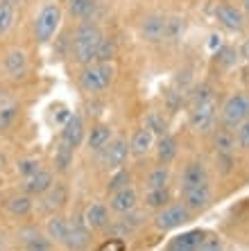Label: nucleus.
Returning <instances> with one entry per match:
<instances>
[{
    "label": "nucleus",
    "instance_id": "b1692460",
    "mask_svg": "<svg viewBox=\"0 0 249 251\" xmlns=\"http://www.w3.org/2000/svg\"><path fill=\"white\" fill-rule=\"evenodd\" d=\"M236 134H233L231 129H222L218 131L215 136V152L218 156H233L236 154Z\"/></svg>",
    "mask_w": 249,
    "mask_h": 251
},
{
    "label": "nucleus",
    "instance_id": "39448f33",
    "mask_svg": "<svg viewBox=\"0 0 249 251\" xmlns=\"http://www.w3.org/2000/svg\"><path fill=\"white\" fill-rule=\"evenodd\" d=\"M245 120H249V93L240 91V93H233L222 106V125L224 129L236 131Z\"/></svg>",
    "mask_w": 249,
    "mask_h": 251
},
{
    "label": "nucleus",
    "instance_id": "473e14b6",
    "mask_svg": "<svg viewBox=\"0 0 249 251\" xmlns=\"http://www.w3.org/2000/svg\"><path fill=\"white\" fill-rule=\"evenodd\" d=\"M132 186V175H129L125 168H118L116 172H113V176L109 179V186H107V190L109 193H116V190H122V188Z\"/></svg>",
    "mask_w": 249,
    "mask_h": 251
},
{
    "label": "nucleus",
    "instance_id": "412c9836",
    "mask_svg": "<svg viewBox=\"0 0 249 251\" xmlns=\"http://www.w3.org/2000/svg\"><path fill=\"white\" fill-rule=\"evenodd\" d=\"M66 201H68V188L64 183H53V188L43 193V208L46 210H59Z\"/></svg>",
    "mask_w": 249,
    "mask_h": 251
},
{
    "label": "nucleus",
    "instance_id": "f3484780",
    "mask_svg": "<svg viewBox=\"0 0 249 251\" xmlns=\"http://www.w3.org/2000/svg\"><path fill=\"white\" fill-rule=\"evenodd\" d=\"M53 183H55L53 172H48V170L41 168L36 175L28 176V179L23 181V190H25V195L34 197V195H43L46 190H50V188H53Z\"/></svg>",
    "mask_w": 249,
    "mask_h": 251
},
{
    "label": "nucleus",
    "instance_id": "4be33fe9",
    "mask_svg": "<svg viewBox=\"0 0 249 251\" xmlns=\"http://www.w3.org/2000/svg\"><path fill=\"white\" fill-rule=\"evenodd\" d=\"M68 228H70V222L66 220V217L53 215L50 220H48V224H46V235L53 240V242H66Z\"/></svg>",
    "mask_w": 249,
    "mask_h": 251
},
{
    "label": "nucleus",
    "instance_id": "4c0bfd02",
    "mask_svg": "<svg viewBox=\"0 0 249 251\" xmlns=\"http://www.w3.org/2000/svg\"><path fill=\"white\" fill-rule=\"evenodd\" d=\"M236 143H238V147L249 150V120H245V123L236 129Z\"/></svg>",
    "mask_w": 249,
    "mask_h": 251
},
{
    "label": "nucleus",
    "instance_id": "f257e3e1",
    "mask_svg": "<svg viewBox=\"0 0 249 251\" xmlns=\"http://www.w3.org/2000/svg\"><path fill=\"white\" fill-rule=\"evenodd\" d=\"M102 39H105L102 29L95 23H91V21H84L73 34V59L82 66L93 64Z\"/></svg>",
    "mask_w": 249,
    "mask_h": 251
},
{
    "label": "nucleus",
    "instance_id": "2eb2a0df",
    "mask_svg": "<svg viewBox=\"0 0 249 251\" xmlns=\"http://www.w3.org/2000/svg\"><path fill=\"white\" fill-rule=\"evenodd\" d=\"M88 240H91V228L84 224V220L70 222L68 235H66V242H64L70 251H84L88 247Z\"/></svg>",
    "mask_w": 249,
    "mask_h": 251
},
{
    "label": "nucleus",
    "instance_id": "a211bd4d",
    "mask_svg": "<svg viewBox=\"0 0 249 251\" xmlns=\"http://www.w3.org/2000/svg\"><path fill=\"white\" fill-rule=\"evenodd\" d=\"M154 143H157L154 131H152L150 127H140L138 131L132 136V140H129V150H132L134 156H145V154H150Z\"/></svg>",
    "mask_w": 249,
    "mask_h": 251
},
{
    "label": "nucleus",
    "instance_id": "c85d7f7f",
    "mask_svg": "<svg viewBox=\"0 0 249 251\" xmlns=\"http://www.w3.org/2000/svg\"><path fill=\"white\" fill-rule=\"evenodd\" d=\"M170 204V190L168 188H157V190H147L145 193V206L152 210H159Z\"/></svg>",
    "mask_w": 249,
    "mask_h": 251
},
{
    "label": "nucleus",
    "instance_id": "0eeeda50",
    "mask_svg": "<svg viewBox=\"0 0 249 251\" xmlns=\"http://www.w3.org/2000/svg\"><path fill=\"white\" fill-rule=\"evenodd\" d=\"M140 39L147 43H161L168 39V16L150 14L140 23Z\"/></svg>",
    "mask_w": 249,
    "mask_h": 251
},
{
    "label": "nucleus",
    "instance_id": "a878e982",
    "mask_svg": "<svg viewBox=\"0 0 249 251\" xmlns=\"http://www.w3.org/2000/svg\"><path fill=\"white\" fill-rule=\"evenodd\" d=\"M23 238L25 242V251H50L53 249V240L48 238V235H41L39 231H23Z\"/></svg>",
    "mask_w": 249,
    "mask_h": 251
},
{
    "label": "nucleus",
    "instance_id": "ea45409f",
    "mask_svg": "<svg viewBox=\"0 0 249 251\" xmlns=\"http://www.w3.org/2000/svg\"><path fill=\"white\" fill-rule=\"evenodd\" d=\"M5 2H9V5H14L16 9H21V5H23L25 0H5Z\"/></svg>",
    "mask_w": 249,
    "mask_h": 251
},
{
    "label": "nucleus",
    "instance_id": "f704fd0d",
    "mask_svg": "<svg viewBox=\"0 0 249 251\" xmlns=\"http://www.w3.org/2000/svg\"><path fill=\"white\" fill-rule=\"evenodd\" d=\"M113 52H116V46H113V41L111 39H102V43H100L98 48V54H95V61H111L113 59Z\"/></svg>",
    "mask_w": 249,
    "mask_h": 251
},
{
    "label": "nucleus",
    "instance_id": "c756f323",
    "mask_svg": "<svg viewBox=\"0 0 249 251\" xmlns=\"http://www.w3.org/2000/svg\"><path fill=\"white\" fill-rule=\"evenodd\" d=\"M73 156H75V150L68 145H64L61 140H59L57 150H55V165H57L59 172H66V170L73 165Z\"/></svg>",
    "mask_w": 249,
    "mask_h": 251
},
{
    "label": "nucleus",
    "instance_id": "e433bc0d",
    "mask_svg": "<svg viewBox=\"0 0 249 251\" xmlns=\"http://www.w3.org/2000/svg\"><path fill=\"white\" fill-rule=\"evenodd\" d=\"M197 251H224V247H222V242H220V238L218 235H204V240H202V245L197 247Z\"/></svg>",
    "mask_w": 249,
    "mask_h": 251
},
{
    "label": "nucleus",
    "instance_id": "6ab92c4d",
    "mask_svg": "<svg viewBox=\"0 0 249 251\" xmlns=\"http://www.w3.org/2000/svg\"><path fill=\"white\" fill-rule=\"evenodd\" d=\"M204 231H199V228H193V231H186V233L177 235V238L172 240L168 245V251H197V247L202 245L204 240Z\"/></svg>",
    "mask_w": 249,
    "mask_h": 251
},
{
    "label": "nucleus",
    "instance_id": "423d86ee",
    "mask_svg": "<svg viewBox=\"0 0 249 251\" xmlns=\"http://www.w3.org/2000/svg\"><path fill=\"white\" fill-rule=\"evenodd\" d=\"M188 220H191V208H188L184 201H181V204H168L157 210L154 226H157L159 231H174V228H179L181 224H186Z\"/></svg>",
    "mask_w": 249,
    "mask_h": 251
},
{
    "label": "nucleus",
    "instance_id": "c9c22d12",
    "mask_svg": "<svg viewBox=\"0 0 249 251\" xmlns=\"http://www.w3.org/2000/svg\"><path fill=\"white\" fill-rule=\"evenodd\" d=\"M184 34V18L168 16V39H179Z\"/></svg>",
    "mask_w": 249,
    "mask_h": 251
},
{
    "label": "nucleus",
    "instance_id": "bb28decb",
    "mask_svg": "<svg viewBox=\"0 0 249 251\" xmlns=\"http://www.w3.org/2000/svg\"><path fill=\"white\" fill-rule=\"evenodd\" d=\"M7 208H9V213L16 217H25L32 213V208H34V201H32V197L29 195H16V197H12L9 201H7Z\"/></svg>",
    "mask_w": 249,
    "mask_h": 251
},
{
    "label": "nucleus",
    "instance_id": "7ed1b4c3",
    "mask_svg": "<svg viewBox=\"0 0 249 251\" xmlns=\"http://www.w3.org/2000/svg\"><path fill=\"white\" fill-rule=\"evenodd\" d=\"M113 79H116L113 61H93L80 73V86L86 93H102L113 84Z\"/></svg>",
    "mask_w": 249,
    "mask_h": 251
},
{
    "label": "nucleus",
    "instance_id": "cd10ccee",
    "mask_svg": "<svg viewBox=\"0 0 249 251\" xmlns=\"http://www.w3.org/2000/svg\"><path fill=\"white\" fill-rule=\"evenodd\" d=\"M16 14H18L16 7L9 5V2H5V0H0V36H5L7 32L14 27V23H16Z\"/></svg>",
    "mask_w": 249,
    "mask_h": 251
},
{
    "label": "nucleus",
    "instance_id": "5701e85b",
    "mask_svg": "<svg viewBox=\"0 0 249 251\" xmlns=\"http://www.w3.org/2000/svg\"><path fill=\"white\" fill-rule=\"evenodd\" d=\"M154 147H157L159 163H163V165H168L170 161L177 156V140L170 134H161V138L154 143Z\"/></svg>",
    "mask_w": 249,
    "mask_h": 251
},
{
    "label": "nucleus",
    "instance_id": "f8f14e48",
    "mask_svg": "<svg viewBox=\"0 0 249 251\" xmlns=\"http://www.w3.org/2000/svg\"><path fill=\"white\" fill-rule=\"evenodd\" d=\"M86 138V129H84V120H82L77 113H70V118L61 127V143L68 147H80L82 140Z\"/></svg>",
    "mask_w": 249,
    "mask_h": 251
},
{
    "label": "nucleus",
    "instance_id": "dca6fc26",
    "mask_svg": "<svg viewBox=\"0 0 249 251\" xmlns=\"http://www.w3.org/2000/svg\"><path fill=\"white\" fill-rule=\"evenodd\" d=\"M111 140H113V129H111L109 125H105V123H98V125H93L91 131H88L86 145H88L91 152L100 154V152H105L107 145H109Z\"/></svg>",
    "mask_w": 249,
    "mask_h": 251
},
{
    "label": "nucleus",
    "instance_id": "4468645a",
    "mask_svg": "<svg viewBox=\"0 0 249 251\" xmlns=\"http://www.w3.org/2000/svg\"><path fill=\"white\" fill-rule=\"evenodd\" d=\"M129 154H132V150H129L127 140L125 138H113L109 145H107V150H105V165L109 170L122 168Z\"/></svg>",
    "mask_w": 249,
    "mask_h": 251
},
{
    "label": "nucleus",
    "instance_id": "9d476101",
    "mask_svg": "<svg viewBox=\"0 0 249 251\" xmlns=\"http://www.w3.org/2000/svg\"><path fill=\"white\" fill-rule=\"evenodd\" d=\"M181 199H184V204L191 208V213L204 210L206 206L211 204V199H213L211 183H202V186L188 188V190H184V193H181Z\"/></svg>",
    "mask_w": 249,
    "mask_h": 251
},
{
    "label": "nucleus",
    "instance_id": "ddd939ff",
    "mask_svg": "<svg viewBox=\"0 0 249 251\" xmlns=\"http://www.w3.org/2000/svg\"><path fill=\"white\" fill-rule=\"evenodd\" d=\"M202 183H209V172H206V165L202 161H191L186 163L184 172H181V183H179V193L188 190V188L202 186Z\"/></svg>",
    "mask_w": 249,
    "mask_h": 251
},
{
    "label": "nucleus",
    "instance_id": "aec40b11",
    "mask_svg": "<svg viewBox=\"0 0 249 251\" xmlns=\"http://www.w3.org/2000/svg\"><path fill=\"white\" fill-rule=\"evenodd\" d=\"M82 220H84V224H86L88 228H105L107 224H109V208H107L105 204H100V201L88 204Z\"/></svg>",
    "mask_w": 249,
    "mask_h": 251
},
{
    "label": "nucleus",
    "instance_id": "72a5a7b5",
    "mask_svg": "<svg viewBox=\"0 0 249 251\" xmlns=\"http://www.w3.org/2000/svg\"><path fill=\"white\" fill-rule=\"evenodd\" d=\"M16 170H18V175L23 176V179H28V176L36 175L41 170V163L36 161V158H21L16 163Z\"/></svg>",
    "mask_w": 249,
    "mask_h": 251
},
{
    "label": "nucleus",
    "instance_id": "1a4fd4ad",
    "mask_svg": "<svg viewBox=\"0 0 249 251\" xmlns=\"http://www.w3.org/2000/svg\"><path fill=\"white\" fill-rule=\"evenodd\" d=\"M2 68H5V75L9 79H23L28 75L29 64H28V54L21 48H12L7 50L5 59H2Z\"/></svg>",
    "mask_w": 249,
    "mask_h": 251
},
{
    "label": "nucleus",
    "instance_id": "6e6552de",
    "mask_svg": "<svg viewBox=\"0 0 249 251\" xmlns=\"http://www.w3.org/2000/svg\"><path fill=\"white\" fill-rule=\"evenodd\" d=\"M215 18H218V23L224 29H229V32H243L245 29V12L238 9L236 5H229V2L218 5L215 7Z\"/></svg>",
    "mask_w": 249,
    "mask_h": 251
},
{
    "label": "nucleus",
    "instance_id": "f03ea898",
    "mask_svg": "<svg viewBox=\"0 0 249 251\" xmlns=\"http://www.w3.org/2000/svg\"><path fill=\"white\" fill-rule=\"evenodd\" d=\"M215 120H218V102H215L213 95H195L191 111H188V125H191L193 131L195 134H209L215 127Z\"/></svg>",
    "mask_w": 249,
    "mask_h": 251
},
{
    "label": "nucleus",
    "instance_id": "58836bf2",
    "mask_svg": "<svg viewBox=\"0 0 249 251\" xmlns=\"http://www.w3.org/2000/svg\"><path fill=\"white\" fill-rule=\"evenodd\" d=\"M240 57L247 59V61H249V39L243 43V48H240Z\"/></svg>",
    "mask_w": 249,
    "mask_h": 251
},
{
    "label": "nucleus",
    "instance_id": "a19ab883",
    "mask_svg": "<svg viewBox=\"0 0 249 251\" xmlns=\"http://www.w3.org/2000/svg\"><path fill=\"white\" fill-rule=\"evenodd\" d=\"M243 9H245V14L249 16V0H243Z\"/></svg>",
    "mask_w": 249,
    "mask_h": 251
},
{
    "label": "nucleus",
    "instance_id": "9b49d317",
    "mask_svg": "<svg viewBox=\"0 0 249 251\" xmlns=\"http://www.w3.org/2000/svg\"><path fill=\"white\" fill-rule=\"evenodd\" d=\"M136 206H138V193H136V188L134 186H127V188H122V190L111 193L109 208L113 210V213L127 215V213H132Z\"/></svg>",
    "mask_w": 249,
    "mask_h": 251
},
{
    "label": "nucleus",
    "instance_id": "2f4dec72",
    "mask_svg": "<svg viewBox=\"0 0 249 251\" xmlns=\"http://www.w3.org/2000/svg\"><path fill=\"white\" fill-rule=\"evenodd\" d=\"M16 118H18V106L14 104V102L0 104V131L12 129V125L16 123Z\"/></svg>",
    "mask_w": 249,
    "mask_h": 251
},
{
    "label": "nucleus",
    "instance_id": "20e7f679",
    "mask_svg": "<svg viewBox=\"0 0 249 251\" xmlns=\"http://www.w3.org/2000/svg\"><path fill=\"white\" fill-rule=\"evenodd\" d=\"M64 21V12L57 2H48L41 7V12L34 18V39L36 43H50L59 32V25Z\"/></svg>",
    "mask_w": 249,
    "mask_h": 251
},
{
    "label": "nucleus",
    "instance_id": "7c9ffc66",
    "mask_svg": "<svg viewBox=\"0 0 249 251\" xmlns=\"http://www.w3.org/2000/svg\"><path fill=\"white\" fill-rule=\"evenodd\" d=\"M170 183V170L166 168V165H159V168H154L150 172V176H147V190H157V188H168Z\"/></svg>",
    "mask_w": 249,
    "mask_h": 251
},
{
    "label": "nucleus",
    "instance_id": "393cba45",
    "mask_svg": "<svg viewBox=\"0 0 249 251\" xmlns=\"http://www.w3.org/2000/svg\"><path fill=\"white\" fill-rule=\"evenodd\" d=\"M68 9L80 21H91V16L98 9V0H68Z\"/></svg>",
    "mask_w": 249,
    "mask_h": 251
}]
</instances>
